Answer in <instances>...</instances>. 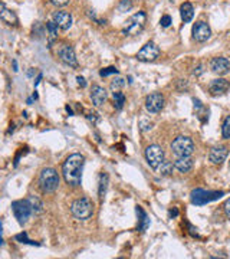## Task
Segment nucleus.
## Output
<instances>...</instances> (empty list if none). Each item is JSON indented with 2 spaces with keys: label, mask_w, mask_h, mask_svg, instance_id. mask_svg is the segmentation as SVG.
Masks as SVG:
<instances>
[{
  "label": "nucleus",
  "mask_w": 230,
  "mask_h": 259,
  "mask_svg": "<svg viewBox=\"0 0 230 259\" xmlns=\"http://www.w3.org/2000/svg\"><path fill=\"white\" fill-rule=\"evenodd\" d=\"M39 185H40V189L45 192V193H52L58 189L59 186V174L55 168H43L40 176H39Z\"/></svg>",
  "instance_id": "3"
},
{
  "label": "nucleus",
  "mask_w": 230,
  "mask_h": 259,
  "mask_svg": "<svg viewBox=\"0 0 230 259\" xmlns=\"http://www.w3.org/2000/svg\"><path fill=\"white\" fill-rule=\"evenodd\" d=\"M177 215H178V210H177V209H173V210H170V216H171V218H176Z\"/></svg>",
  "instance_id": "36"
},
{
  "label": "nucleus",
  "mask_w": 230,
  "mask_h": 259,
  "mask_svg": "<svg viewBox=\"0 0 230 259\" xmlns=\"http://www.w3.org/2000/svg\"><path fill=\"white\" fill-rule=\"evenodd\" d=\"M228 154H229V150L226 146H216L210 150V154H209V159L210 162L216 166H220L223 164V162H226L228 159Z\"/></svg>",
  "instance_id": "14"
},
{
  "label": "nucleus",
  "mask_w": 230,
  "mask_h": 259,
  "mask_svg": "<svg viewBox=\"0 0 230 259\" xmlns=\"http://www.w3.org/2000/svg\"><path fill=\"white\" fill-rule=\"evenodd\" d=\"M171 150L177 157L181 156H192L195 151V143L190 137L186 135H180L177 137L173 143H171Z\"/></svg>",
  "instance_id": "4"
},
{
  "label": "nucleus",
  "mask_w": 230,
  "mask_h": 259,
  "mask_svg": "<svg viewBox=\"0 0 230 259\" xmlns=\"http://www.w3.org/2000/svg\"><path fill=\"white\" fill-rule=\"evenodd\" d=\"M180 13H181V19L184 23H189L193 16H195V7L190 1H186L180 6Z\"/></svg>",
  "instance_id": "20"
},
{
  "label": "nucleus",
  "mask_w": 230,
  "mask_h": 259,
  "mask_svg": "<svg viewBox=\"0 0 230 259\" xmlns=\"http://www.w3.org/2000/svg\"><path fill=\"white\" fill-rule=\"evenodd\" d=\"M51 3L58 6V7H62V6H66L69 3V0H51Z\"/></svg>",
  "instance_id": "33"
},
{
  "label": "nucleus",
  "mask_w": 230,
  "mask_h": 259,
  "mask_svg": "<svg viewBox=\"0 0 230 259\" xmlns=\"http://www.w3.org/2000/svg\"><path fill=\"white\" fill-rule=\"evenodd\" d=\"M53 22L56 23V26L62 31H68L72 26V16L71 13L64 12V10H58L53 13Z\"/></svg>",
  "instance_id": "16"
},
{
  "label": "nucleus",
  "mask_w": 230,
  "mask_h": 259,
  "mask_svg": "<svg viewBox=\"0 0 230 259\" xmlns=\"http://www.w3.org/2000/svg\"><path fill=\"white\" fill-rule=\"evenodd\" d=\"M78 84L81 85V87H85L87 84H85V79L82 78V76H78Z\"/></svg>",
  "instance_id": "35"
},
{
  "label": "nucleus",
  "mask_w": 230,
  "mask_h": 259,
  "mask_svg": "<svg viewBox=\"0 0 230 259\" xmlns=\"http://www.w3.org/2000/svg\"><path fill=\"white\" fill-rule=\"evenodd\" d=\"M131 7H132L131 0H121V1H120V4H118L120 12H128Z\"/></svg>",
  "instance_id": "29"
},
{
  "label": "nucleus",
  "mask_w": 230,
  "mask_h": 259,
  "mask_svg": "<svg viewBox=\"0 0 230 259\" xmlns=\"http://www.w3.org/2000/svg\"><path fill=\"white\" fill-rule=\"evenodd\" d=\"M223 207H225V212H226V216H228V218H229V219H230V199H228V200L225 202V206H223Z\"/></svg>",
  "instance_id": "34"
},
{
  "label": "nucleus",
  "mask_w": 230,
  "mask_h": 259,
  "mask_svg": "<svg viewBox=\"0 0 230 259\" xmlns=\"http://www.w3.org/2000/svg\"><path fill=\"white\" fill-rule=\"evenodd\" d=\"M222 135L225 140H230V115L225 118L223 126H222Z\"/></svg>",
  "instance_id": "27"
},
{
  "label": "nucleus",
  "mask_w": 230,
  "mask_h": 259,
  "mask_svg": "<svg viewBox=\"0 0 230 259\" xmlns=\"http://www.w3.org/2000/svg\"><path fill=\"white\" fill-rule=\"evenodd\" d=\"M160 56V48L154 42L145 43L137 54V59L141 62H154Z\"/></svg>",
  "instance_id": "9"
},
{
  "label": "nucleus",
  "mask_w": 230,
  "mask_h": 259,
  "mask_svg": "<svg viewBox=\"0 0 230 259\" xmlns=\"http://www.w3.org/2000/svg\"><path fill=\"white\" fill-rule=\"evenodd\" d=\"M230 84L228 79L225 78H217V79H213L209 85V92L213 95V97H217V95H223L229 91Z\"/></svg>",
  "instance_id": "12"
},
{
  "label": "nucleus",
  "mask_w": 230,
  "mask_h": 259,
  "mask_svg": "<svg viewBox=\"0 0 230 259\" xmlns=\"http://www.w3.org/2000/svg\"><path fill=\"white\" fill-rule=\"evenodd\" d=\"M106 187H108V174L102 173L99 176V197L104 199L105 192H106Z\"/></svg>",
  "instance_id": "22"
},
{
  "label": "nucleus",
  "mask_w": 230,
  "mask_h": 259,
  "mask_svg": "<svg viewBox=\"0 0 230 259\" xmlns=\"http://www.w3.org/2000/svg\"><path fill=\"white\" fill-rule=\"evenodd\" d=\"M46 29H48V32H49L51 40H53V39L58 37V26H56V23H55L53 20H51V22L46 23Z\"/></svg>",
  "instance_id": "26"
},
{
  "label": "nucleus",
  "mask_w": 230,
  "mask_h": 259,
  "mask_svg": "<svg viewBox=\"0 0 230 259\" xmlns=\"http://www.w3.org/2000/svg\"><path fill=\"white\" fill-rule=\"evenodd\" d=\"M85 157L79 153L71 154L62 166V174L65 182L71 187L81 186L82 182V171H84Z\"/></svg>",
  "instance_id": "1"
},
{
  "label": "nucleus",
  "mask_w": 230,
  "mask_h": 259,
  "mask_svg": "<svg viewBox=\"0 0 230 259\" xmlns=\"http://www.w3.org/2000/svg\"><path fill=\"white\" fill-rule=\"evenodd\" d=\"M106 98H108L106 91L102 87H99V85H94L92 87V90H91V99H92V104L95 107H102L106 102Z\"/></svg>",
  "instance_id": "17"
},
{
  "label": "nucleus",
  "mask_w": 230,
  "mask_h": 259,
  "mask_svg": "<svg viewBox=\"0 0 230 259\" xmlns=\"http://www.w3.org/2000/svg\"><path fill=\"white\" fill-rule=\"evenodd\" d=\"M12 209H13V215L15 218L18 219V222L20 225L26 223V221L31 218L32 215V207L29 204L28 200H18V202H13L12 204Z\"/></svg>",
  "instance_id": "7"
},
{
  "label": "nucleus",
  "mask_w": 230,
  "mask_h": 259,
  "mask_svg": "<svg viewBox=\"0 0 230 259\" xmlns=\"http://www.w3.org/2000/svg\"><path fill=\"white\" fill-rule=\"evenodd\" d=\"M210 69L217 75H226L230 71V61L228 58H223V56L213 58L212 62H210Z\"/></svg>",
  "instance_id": "15"
},
{
  "label": "nucleus",
  "mask_w": 230,
  "mask_h": 259,
  "mask_svg": "<svg viewBox=\"0 0 230 259\" xmlns=\"http://www.w3.org/2000/svg\"><path fill=\"white\" fill-rule=\"evenodd\" d=\"M222 196H225L223 192H207V190H203V189H196L192 192V203L193 204H197V206H203V204H207L210 202H214V200H219Z\"/></svg>",
  "instance_id": "6"
},
{
  "label": "nucleus",
  "mask_w": 230,
  "mask_h": 259,
  "mask_svg": "<svg viewBox=\"0 0 230 259\" xmlns=\"http://www.w3.org/2000/svg\"><path fill=\"white\" fill-rule=\"evenodd\" d=\"M124 104H125V95L120 91H115L114 92V107L117 110H123Z\"/></svg>",
  "instance_id": "24"
},
{
  "label": "nucleus",
  "mask_w": 230,
  "mask_h": 259,
  "mask_svg": "<svg viewBox=\"0 0 230 259\" xmlns=\"http://www.w3.org/2000/svg\"><path fill=\"white\" fill-rule=\"evenodd\" d=\"M210 36H212V29H210V26L206 22L200 20L197 23H195V26H193V37H195V40L206 42V40L210 39Z\"/></svg>",
  "instance_id": "11"
},
{
  "label": "nucleus",
  "mask_w": 230,
  "mask_h": 259,
  "mask_svg": "<svg viewBox=\"0 0 230 259\" xmlns=\"http://www.w3.org/2000/svg\"><path fill=\"white\" fill-rule=\"evenodd\" d=\"M145 108L151 114H157L164 108V97L160 92L150 94L145 98Z\"/></svg>",
  "instance_id": "10"
},
{
  "label": "nucleus",
  "mask_w": 230,
  "mask_h": 259,
  "mask_svg": "<svg viewBox=\"0 0 230 259\" xmlns=\"http://www.w3.org/2000/svg\"><path fill=\"white\" fill-rule=\"evenodd\" d=\"M160 25H161L163 28H168V26L171 25V18H170L168 15H164V16L161 18V20H160Z\"/></svg>",
  "instance_id": "31"
},
{
  "label": "nucleus",
  "mask_w": 230,
  "mask_h": 259,
  "mask_svg": "<svg viewBox=\"0 0 230 259\" xmlns=\"http://www.w3.org/2000/svg\"><path fill=\"white\" fill-rule=\"evenodd\" d=\"M195 166V162L192 159V156H181L177 157V160L174 162V168H177L180 173H189Z\"/></svg>",
  "instance_id": "18"
},
{
  "label": "nucleus",
  "mask_w": 230,
  "mask_h": 259,
  "mask_svg": "<svg viewBox=\"0 0 230 259\" xmlns=\"http://www.w3.org/2000/svg\"><path fill=\"white\" fill-rule=\"evenodd\" d=\"M145 159H147V163L150 164L151 168L157 170L160 167V164L164 162V150L160 146L153 144V146L147 147V150H145Z\"/></svg>",
  "instance_id": "8"
},
{
  "label": "nucleus",
  "mask_w": 230,
  "mask_h": 259,
  "mask_svg": "<svg viewBox=\"0 0 230 259\" xmlns=\"http://www.w3.org/2000/svg\"><path fill=\"white\" fill-rule=\"evenodd\" d=\"M28 202H29V204H31V207H32V212L35 213H39V212H42V202L37 199V197H29L28 199Z\"/></svg>",
  "instance_id": "25"
},
{
  "label": "nucleus",
  "mask_w": 230,
  "mask_h": 259,
  "mask_svg": "<svg viewBox=\"0 0 230 259\" xmlns=\"http://www.w3.org/2000/svg\"><path fill=\"white\" fill-rule=\"evenodd\" d=\"M112 74H118V69L115 66H108V68H105L99 72L101 76H108V75H112Z\"/></svg>",
  "instance_id": "30"
},
{
  "label": "nucleus",
  "mask_w": 230,
  "mask_h": 259,
  "mask_svg": "<svg viewBox=\"0 0 230 259\" xmlns=\"http://www.w3.org/2000/svg\"><path fill=\"white\" fill-rule=\"evenodd\" d=\"M124 85H125L124 79H123V78H117V79H114V81L111 82V90L115 92V91H120Z\"/></svg>",
  "instance_id": "28"
},
{
  "label": "nucleus",
  "mask_w": 230,
  "mask_h": 259,
  "mask_svg": "<svg viewBox=\"0 0 230 259\" xmlns=\"http://www.w3.org/2000/svg\"><path fill=\"white\" fill-rule=\"evenodd\" d=\"M157 170L160 171L161 176H170L173 173V170H174V164L171 162H165L164 160V162L160 164V167Z\"/></svg>",
  "instance_id": "23"
},
{
  "label": "nucleus",
  "mask_w": 230,
  "mask_h": 259,
  "mask_svg": "<svg viewBox=\"0 0 230 259\" xmlns=\"http://www.w3.org/2000/svg\"><path fill=\"white\" fill-rule=\"evenodd\" d=\"M58 55L61 58V61L64 64L69 65L72 68H76L78 66V61H76V55L73 52V49L69 46V45H61L59 49H58Z\"/></svg>",
  "instance_id": "13"
},
{
  "label": "nucleus",
  "mask_w": 230,
  "mask_h": 259,
  "mask_svg": "<svg viewBox=\"0 0 230 259\" xmlns=\"http://www.w3.org/2000/svg\"><path fill=\"white\" fill-rule=\"evenodd\" d=\"M140 126H141V131H148V130H151V123L150 121H145V120H141V123H140Z\"/></svg>",
  "instance_id": "32"
},
{
  "label": "nucleus",
  "mask_w": 230,
  "mask_h": 259,
  "mask_svg": "<svg viewBox=\"0 0 230 259\" xmlns=\"http://www.w3.org/2000/svg\"><path fill=\"white\" fill-rule=\"evenodd\" d=\"M145 22H147V15L144 12H138V13L132 15L131 18L125 22L123 32L125 35H137L144 29Z\"/></svg>",
  "instance_id": "5"
},
{
  "label": "nucleus",
  "mask_w": 230,
  "mask_h": 259,
  "mask_svg": "<svg viewBox=\"0 0 230 259\" xmlns=\"http://www.w3.org/2000/svg\"><path fill=\"white\" fill-rule=\"evenodd\" d=\"M71 212L78 221H88L94 215V204L88 197H81L72 203Z\"/></svg>",
  "instance_id": "2"
},
{
  "label": "nucleus",
  "mask_w": 230,
  "mask_h": 259,
  "mask_svg": "<svg viewBox=\"0 0 230 259\" xmlns=\"http://www.w3.org/2000/svg\"><path fill=\"white\" fill-rule=\"evenodd\" d=\"M137 215H138V230L140 232H145L148 226H150V219L147 216V213L142 210V207L137 206Z\"/></svg>",
  "instance_id": "21"
},
{
  "label": "nucleus",
  "mask_w": 230,
  "mask_h": 259,
  "mask_svg": "<svg viewBox=\"0 0 230 259\" xmlns=\"http://www.w3.org/2000/svg\"><path fill=\"white\" fill-rule=\"evenodd\" d=\"M0 19L10 25V26H15L18 25V16L15 15V12H12L10 9H7L3 3H0Z\"/></svg>",
  "instance_id": "19"
}]
</instances>
